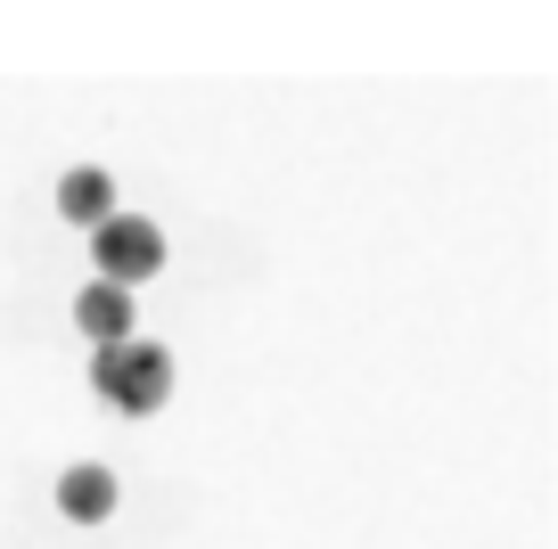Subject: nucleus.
I'll list each match as a JSON object with an SVG mask.
<instances>
[{"label": "nucleus", "instance_id": "obj_1", "mask_svg": "<svg viewBox=\"0 0 558 549\" xmlns=\"http://www.w3.org/2000/svg\"><path fill=\"white\" fill-rule=\"evenodd\" d=\"M90 394H99L107 411H123V418L165 411V394H173V353L148 344V337L107 344V353H90Z\"/></svg>", "mask_w": 558, "mask_h": 549}, {"label": "nucleus", "instance_id": "obj_2", "mask_svg": "<svg viewBox=\"0 0 558 549\" xmlns=\"http://www.w3.org/2000/svg\"><path fill=\"white\" fill-rule=\"evenodd\" d=\"M90 263H99L107 288H140V279L165 271V230L148 213H116L107 230H90Z\"/></svg>", "mask_w": 558, "mask_h": 549}, {"label": "nucleus", "instance_id": "obj_3", "mask_svg": "<svg viewBox=\"0 0 558 549\" xmlns=\"http://www.w3.org/2000/svg\"><path fill=\"white\" fill-rule=\"evenodd\" d=\"M74 320H83V337L99 344H132V288H107V279H90L83 295H74Z\"/></svg>", "mask_w": 558, "mask_h": 549}, {"label": "nucleus", "instance_id": "obj_4", "mask_svg": "<svg viewBox=\"0 0 558 549\" xmlns=\"http://www.w3.org/2000/svg\"><path fill=\"white\" fill-rule=\"evenodd\" d=\"M58 213H66L74 230H107L116 222V181H107L99 164H74L66 181H58Z\"/></svg>", "mask_w": 558, "mask_h": 549}, {"label": "nucleus", "instance_id": "obj_5", "mask_svg": "<svg viewBox=\"0 0 558 549\" xmlns=\"http://www.w3.org/2000/svg\"><path fill=\"white\" fill-rule=\"evenodd\" d=\"M58 509L74 516V525H99L107 509H116V476H107V467H66V476H58Z\"/></svg>", "mask_w": 558, "mask_h": 549}]
</instances>
